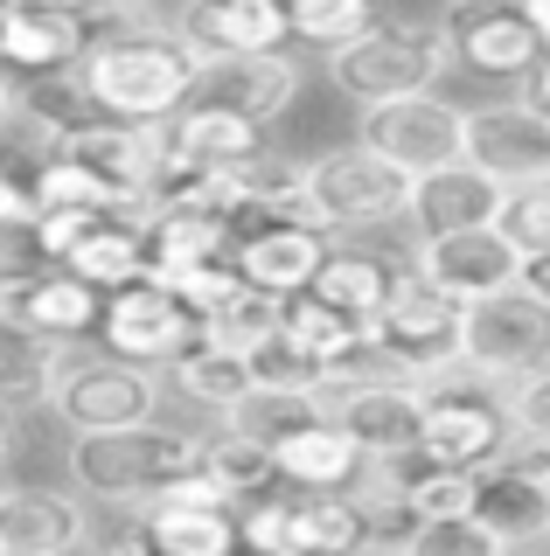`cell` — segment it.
Instances as JSON below:
<instances>
[{
	"mask_svg": "<svg viewBox=\"0 0 550 556\" xmlns=\"http://www.w3.org/2000/svg\"><path fill=\"white\" fill-rule=\"evenodd\" d=\"M77 91L91 98V112L133 118V126H161L167 112H182L188 91L202 77V56L175 35V22H118L98 28L84 42V56L71 63Z\"/></svg>",
	"mask_w": 550,
	"mask_h": 556,
	"instance_id": "1",
	"label": "cell"
},
{
	"mask_svg": "<svg viewBox=\"0 0 550 556\" xmlns=\"http://www.w3.org/2000/svg\"><path fill=\"white\" fill-rule=\"evenodd\" d=\"M196 466H202V431H175L161 417L126 431H77L71 445V486L91 501H112V508H140Z\"/></svg>",
	"mask_w": 550,
	"mask_h": 556,
	"instance_id": "2",
	"label": "cell"
},
{
	"mask_svg": "<svg viewBox=\"0 0 550 556\" xmlns=\"http://www.w3.org/2000/svg\"><path fill=\"white\" fill-rule=\"evenodd\" d=\"M328 77H335V91L355 98V104L439 91V77H446L439 22H398V14H376L355 42L328 49Z\"/></svg>",
	"mask_w": 550,
	"mask_h": 556,
	"instance_id": "3",
	"label": "cell"
},
{
	"mask_svg": "<svg viewBox=\"0 0 550 556\" xmlns=\"http://www.w3.org/2000/svg\"><path fill=\"white\" fill-rule=\"evenodd\" d=\"M300 195H307V223H314V230L363 237V230H384V223L404 216L411 174L390 167L384 153H370V147H328V153H314V161H300Z\"/></svg>",
	"mask_w": 550,
	"mask_h": 556,
	"instance_id": "4",
	"label": "cell"
},
{
	"mask_svg": "<svg viewBox=\"0 0 550 556\" xmlns=\"http://www.w3.org/2000/svg\"><path fill=\"white\" fill-rule=\"evenodd\" d=\"M425 396V417H418V452L433 466H453V473H480V466H495L502 452L515 445V425H509V404L502 396H488V382L467 376L453 362V369L425 376L418 382Z\"/></svg>",
	"mask_w": 550,
	"mask_h": 556,
	"instance_id": "5",
	"label": "cell"
},
{
	"mask_svg": "<svg viewBox=\"0 0 550 556\" xmlns=\"http://www.w3.org/2000/svg\"><path fill=\"white\" fill-rule=\"evenodd\" d=\"M460 369L480 376L488 390H509V382L550 369V306L523 278L460 306Z\"/></svg>",
	"mask_w": 550,
	"mask_h": 556,
	"instance_id": "6",
	"label": "cell"
},
{
	"mask_svg": "<svg viewBox=\"0 0 550 556\" xmlns=\"http://www.w3.org/2000/svg\"><path fill=\"white\" fill-rule=\"evenodd\" d=\"M42 404L71 431H126L161 417V369H140L118 355H57Z\"/></svg>",
	"mask_w": 550,
	"mask_h": 556,
	"instance_id": "7",
	"label": "cell"
},
{
	"mask_svg": "<svg viewBox=\"0 0 550 556\" xmlns=\"http://www.w3.org/2000/svg\"><path fill=\"white\" fill-rule=\"evenodd\" d=\"M363 348L398 382H425V376H439V369H453V362H460V306L411 278L398 300L376 306L370 320H363Z\"/></svg>",
	"mask_w": 550,
	"mask_h": 556,
	"instance_id": "8",
	"label": "cell"
},
{
	"mask_svg": "<svg viewBox=\"0 0 550 556\" xmlns=\"http://www.w3.org/2000/svg\"><path fill=\"white\" fill-rule=\"evenodd\" d=\"M460 126H467V104L439 98V91H411V98H384L363 104V126H355V147L384 153L390 167L425 174L460 161Z\"/></svg>",
	"mask_w": 550,
	"mask_h": 556,
	"instance_id": "9",
	"label": "cell"
},
{
	"mask_svg": "<svg viewBox=\"0 0 550 556\" xmlns=\"http://www.w3.org/2000/svg\"><path fill=\"white\" fill-rule=\"evenodd\" d=\"M98 334H105V355L140 362V369H167L182 348L202 341V320H196V313H188L167 286L133 278V286L105 292V306H98Z\"/></svg>",
	"mask_w": 550,
	"mask_h": 556,
	"instance_id": "10",
	"label": "cell"
},
{
	"mask_svg": "<svg viewBox=\"0 0 550 556\" xmlns=\"http://www.w3.org/2000/svg\"><path fill=\"white\" fill-rule=\"evenodd\" d=\"M411 278L433 286L439 300L467 306V300H488V292L515 286L523 278V251L495 223H480V230H439V237L411 243Z\"/></svg>",
	"mask_w": 550,
	"mask_h": 556,
	"instance_id": "11",
	"label": "cell"
},
{
	"mask_svg": "<svg viewBox=\"0 0 550 556\" xmlns=\"http://www.w3.org/2000/svg\"><path fill=\"white\" fill-rule=\"evenodd\" d=\"M439 42H446V63L474 70V77H509V84H523L543 56L523 8H502V0H446Z\"/></svg>",
	"mask_w": 550,
	"mask_h": 556,
	"instance_id": "12",
	"label": "cell"
},
{
	"mask_svg": "<svg viewBox=\"0 0 550 556\" xmlns=\"http://www.w3.org/2000/svg\"><path fill=\"white\" fill-rule=\"evenodd\" d=\"M460 161H474L480 174H495L502 188L550 181V118L529 98L467 104V126H460Z\"/></svg>",
	"mask_w": 550,
	"mask_h": 556,
	"instance_id": "13",
	"label": "cell"
},
{
	"mask_svg": "<svg viewBox=\"0 0 550 556\" xmlns=\"http://www.w3.org/2000/svg\"><path fill=\"white\" fill-rule=\"evenodd\" d=\"M98 306H105V292L71 278L63 265L22 278V286H0V327L36 334L49 348H77L84 334H98Z\"/></svg>",
	"mask_w": 550,
	"mask_h": 556,
	"instance_id": "14",
	"label": "cell"
},
{
	"mask_svg": "<svg viewBox=\"0 0 550 556\" xmlns=\"http://www.w3.org/2000/svg\"><path fill=\"white\" fill-rule=\"evenodd\" d=\"M49 161H71V167H91L118 188H147L153 167H161V147H153V126H133V118H105V112H84L71 118L63 132L42 139Z\"/></svg>",
	"mask_w": 550,
	"mask_h": 556,
	"instance_id": "15",
	"label": "cell"
},
{
	"mask_svg": "<svg viewBox=\"0 0 550 556\" xmlns=\"http://www.w3.org/2000/svg\"><path fill=\"white\" fill-rule=\"evenodd\" d=\"M175 35L196 49L202 63L223 56H265V49H286V8L279 0H188V14L175 22Z\"/></svg>",
	"mask_w": 550,
	"mask_h": 556,
	"instance_id": "16",
	"label": "cell"
},
{
	"mask_svg": "<svg viewBox=\"0 0 550 556\" xmlns=\"http://www.w3.org/2000/svg\"><path fill=\"white\" fill-rule=\"evenodd\" d=\"M293 98H300V63L286 56V49L202 63L196 91H188V104H223V112H245V118H258V126H272Z\"/></svg>",
	"mask_w": 550,
	"mask_h": 556,
	"instance_id": "17",
	"label": "cell"
},
{
	"mask_svg": "<svg viewBox=\"0 0 550 556\" xmlns=\"http://www.w3.org/2000/svg\"><path fill=\"white\" fill-rule=\"evenodd\" d=\"M91 543V515L77 494L0 486V556H77Z\"/></svg>",
	"mask_w": 550,
	"mask_h": 556,
	"instance_id": "18",
	"label": "cell"
},
{
	"mask_svg": "<svg viewBox=\"0 0 550 556\" xmlns=\"http://www.w3.org/2000/svg\"><path fill=\"white\" fill-rule=\"evenodd\" d=\"M502 195H509V188L495 181V174H480L474 161H446V167L411 174V202H404V216L418 223V237H439V230H480V223L502 216Z\"/></svg>",
	"mask_w": 550,
	"mask_h": 556,
	"instance_id": "19",
	"label": "cell"
},
{
	"mask_svg": "<svg viewBox=\"0 0 550 556\" xmlns=\"http://www.w3.org/2000/svg\"><path fill=\"white\" fill-rule=\"evenodd\" d=\"M153 147H161V161H182V167H230L265 153V126L245 112H223V104H182L153 126Z\"/></svg>",
	"mask_w": 550,
	"mask_h": 556,
	"instance_id": "20",
	"label": "cell"
},
{
	"mask_svg": "<svg viewBox=\"0 0 550 556\" xmlns=\"http://www.w3.org/2000/svg\"><path fill=\"white\" fill-rule=\"evenodd\" d=\"M341 431H349L355 445H363V459H398V452L418 445V417H425V396L418 382H398V376H376L363 390H349L341 404L328 410Z\"/></svg>",
	"mask_w": 550,
	"mask_h": 556,
	"instance_id": "21",
	"label": "cell"
},
{
	"mask_svg": "<svg viewBox=\"0 0 550 556\" xmlns=\"http://www.w3.org/2000/svg\"><path fill=\"white\" fill-rule=\"evenodd\" d=\"M321 257H328V230H314V223H265V230L237 237L230 265H237V278H245V286L293 300V292L314 286Z\"/></svg>",
	"mask_w": 550,
	"mask_h": 556,
	"instance_id": "22",
	"label": "cell"
},
{
	"mask_svg": "<svg viewBox=\"0 0 550 556\" xmlns=\"http://www.w3.org/2000/svg\"><path fill=\"white\" fill-rule=\"evenodd\" d=\"M404 286H411V257L384 251V243H328V257H321V271H314L307 292H321L328 306L370 320V313L390 306Z\"/></svg>",
	"mask_w": 550,
	"mask_h": 556,
	"instance_id": "23",
	"label": "cell"
},
{
	"mask_svg": "<svg viewBox=\"0 0 550 556\" xmlns=\"http://www.w3.org/2000/svg\"><path fill=\"white\" fill-rule=\"evenodd\" d=\"M474 480H480L474 486V521H488L509 549H529V543L550 535V480L543 473H529L523 459L502 452V459L480 466Z\"/></svg>",
	"mask_w": 550,
	"mask_h": 556,
	"instance_id": "24",
	"label": "cell"
},
{
	"mask_svg": "<svg viewBox=\"0 0 550 556\" xmlns=\"http://www.w3.org/2000/svg\"><path fill=\"white\" fill-rule=\"evenodd\" d=\"M363 445L335 425V417H307L286 439H272V473L286 486H355L363 480Z\"/></svg>",
	"mask_w": 550,
	"mask_h": 556,
	"instance_id": "25",
	"label": "cell"
},
{
	"mask_svg": "<svg viewBox=\"0 0 550 556\" xmlns=\"http://www.w3.org/2000/svg\"><path fill=\"white\" fill-rule=\"evenodd\" d=\"M84 42H91V22H77V14H49V8H28V0L0 8V63L14 70L57 77L84 56Z\"/></svg>",
	"mask_w": 550,
	"mask_h": 556,
	"instance_id": "26",
	"label": "cell"
},
{
	"mask_svg": "<svg viewBox=\"0 0 550 556\" xmlns=\"http://www.w3.org/2000/svg\"><path fill=\"white\" fill-rule=\"evenodd\" d=\"M161 376H167V390H175L182 404H196V410H210V417H230V410L251 396V369H245V355H230V348H216V341L182 348V355L167 362Z\"/></svg>",
	"mask_w": 550,
	"mask_h": 556,
	"instance_id": "27",
	"label": "cell"
},
{
	"mask_svg": "<svg viewBox=\"0 0 550 556\" xmlns=\"http://www.w3.org/2000/svg\"><path fill=\"white\" fill-rule=\"evenodd\" d=\"M147 535L161 556H237V508H196V501H147Z\"/></svg>",
	"mask_w": 550,
	"mask_h": 556,
	"instance_id": "28",
	"label": "cell"
},
{
	"mask_svg": "<svg viewBox=\"0 0 550 556\" xmlns=\"http://www.w3.org/2000/svg\"><path fill=\"white\" fill-rule=\"evenodd\" d=\"M63 271L84 278V286H98V292H118V286H133V278L147 271V237L126 230V223H91V230L71 243Z\"/></svg>",
	"mask_w": 550,
	"mask_h": 556,
	"instance_id": "29",
	"label": "cell"
},
{
	"mask_svg": "<svg viewBox=\"0 0 550 556\" xmlns=\"http://www.w3.org/2000/svg\"><path fill=\"white\" fill-rule=\"evenodd\" d=\"M279 334L293 341V348H307V355L328 369V362H341V355L363 348V320L341 313V306H328L321 292H293V300L279 306Z\"/></svg>",
	"mask_w": 550,
	"mask_h": 556,
	"instance_id": "30",
	"label": "cell"
},
{
	"mask_svg": "<svg viewBox=\"0 0 550 556\" xmlns=\"http://www.w3.org/2000/svg\"><path fill=\"white\" fill-rule=\"evenodd\" d=\"M202 473H210L230 501H251V494H272V445H258L245 439L237 425H216V431H202Z\"/></svg>",
	"mask_w": 550,
	"mask_h": 556,
	"instance_id": "31",
	"label": "cell"
},
{
	"mask_svg": "<svg viewBox=\"0 0 550 556\" xmlns=\"http://www.w3.org/2000/svg\"><path fill=\"white\" fill-rule=\"evenodd\" d=\"M237 251V230L223 216H188V208H167L147 230V257L153 265H216V257Z\"/></svg>",
	"mask_w": 550,
	"mask_h": 556,
	"instance_id": "32",
	"label": "cell"
},
{
	"mask_svg": "<svg viewBox=\"0 0 550 556\" xmlns=\"http://www.w3.org/2000/svg\"><path fill=\"white\" fill-rule=\"evenodd\" d=\"M57 355H63V348L0 327V410L42 404V396H49V376H57Z\"/></svg>",
	"mask_w": 550,
	"mask_h": 556,
	"instance_id": "33",
	"label": "cell"
},
{
	"mask_svg": "<svg viewBox=\"0 0 550 556\" xmlns=\"http://www.w3.org/2000/svg\"><path fill=\"white\" fill-rule=\"evenodd\" d=\"M509 543L488 529V521L474 515H433V521H411V529H398V543H390V556H502Z\"/></svg>",
	"mask_w": 550,
	"mask_h": 556,
	"instance_id": "34",
	"label": "cell"
},
{
	"mask_svg": "<svg viewBox=\"0 0 550 556\" xmlns=\"http://www.w3.org/2000/svg\"><path fill=\"white\" fill-rule=\"evenodd\" d=\"M286 8V35L307 49H341L376 22V0H279Z\"/></svg>",
	"mask_w": 550,
	"mask_h": 556,
	"instance_id": "35",
	"label": "cell"
},
{
	"mask_svg": "<svg viewBox=\"0 0 550 556\" xmlns=\"http://www.w3.org/2000/svg\"><path fill=\"white\" fill-rule=\"evenodd\" d=\"M279 292H258V286H237L230 300H223L210 320H202V341H216V348H230V355H245V348H258L279 327Z\"/></svg>",
	"mask_w": 550,
	"mask_h": 556,
	"instance_id": "36",
	"label": "cell"
},
{
	"mask_svg": "<svg viewBox=\"0 0 550 556\" xmlns=\"http://www.w3.org/2000/svg\"><path fill=\"white\" fill-rule=\"evenodd\" d=\"M307 417H321L314 404H307L300 390H251L245 404H237L230 417H216V425H237L245 439H258V445H272V439H286L293 425H307Z\"/></svg>",
	"mask_w": 550,
	"mask_h": 556,
	"instance_id": "37",
	"label": "cell"
},
{
	"mask_svg": "<svg viewBox=\"0 0 550 556\" xmlns=\"http://www.w3.org/2000/svg\"><path fill=\"white\" fill-rule=\"evenodd\" d=\"M245 369H251V390H300L307 396V390H314V376H321V362L272 327L258 348H245Z\"/></svg>",
	"mask_w": 550,
	"mask_h": 556,
	"instance_id": "38",
	"label": "cell"
},
{
	"mask_svg": "<svg viewBox=\"0 0 550 556\" xmlns=\"http://www.w3.org/2000/svg\"><path fill=\"white\" fill-rule=\"evenodd\" d=\"M509 425H515V439H529V445H550V369L537 376H523V382H509Z\"/></svg>",
	"mask_w": 550,
	"mask_h": 556,
	"instance_id": "39",
	"label": "cell"
},
{
	"mask_svg": "<svg viewBox=\"0 0 550 556\" xmlns=\"http://www.w3.org/2000/svg\"><path fill=\"white\" fill-rule=\"evenodd\" d=\"M36 271H49L36 230H28V223H0V286H22V278H36Z\"/></svg>",
	"mask_w": 550,
	"mask_h": 556,
	"instance_id": "40",
	"label": "cell"
},
{
	"mask_svg": "<svg viewBox=\"0 0 550 556\" xmlns=\"http://www.w3.org/2000/svg\"><path fill=\"white\" fill-rule=\"evenodd\" d=\"M0 223H36V195L22 181H8V174H0Z\"/></svg>",
	"mask_w": 550,
	"mask_h": 556,
	"instance_id": "41",
	"label": "cell"
},
{
	"mask_svg": "<svg viewBox=\"0 0 550 556\" xmlns=\"http://www.w3.org/2000/svg\"><path fill=\"white\" fill-rule=\"evenodd\" d=\"M523 98H529V104H537V112L550 118V49L537 56V70H529V77H523Z\"/></svg>",
	"mask_w": 550,
	"mask_h": 556,
	"instance_id": "42",
	"label": "cell"
},
{
	"mask_svg": "<svg viewBox=\"0 0 550 556\" xmlns=\"http://www.w3.org/2000/svg\"><path fill=\"white\" fill-rule=\"evenodd\" d=\"M140 14H147V0H91V22H140Z\"/></svg>",
	"mask_w": 550,
	"mask_h": 556,
	"instance_id": "43",
	"label": "cell"
},
{
	"mask_svg": "<svg viewBox=\"0 0 550 556\" xmlns=\"http://www.w3.org/2000/svg\"><path fill=\"white\" fill-rule=\"evenodd\" d=\"M523 286L537 292V300L550 306V251H537V257H523Z\"/></svg>",
	"mask_w": 550,
	"mask_h": 556,
	"instance_id": "44",
	"label": "cell"
},
{
	"mask_svg": "<svg viewBox=\"0 0 550 556\" xmlns=\"http://www.w3.org/2000/svg\"><path fill=\"white\" fill-rule=\"evenodd\" d=\"M515 8H523V22L537 28V42L550 49V0H515Z\"/></svg>",
	"mask_w": 550,
	"mask_h": 556,
	"instance_id": "45",
	"label": "cell"
},
{
	"mask_svg": "<svg viewBox=\"0 0 550 556\" xmlns=\"http://www.w3.org/2000/svg\"><path fill=\"white\" fill-rule=\"evenodd\" d=\"M28 8H49V14H77V22H91V0H28Z\"/></svg>",
	"mask_w": 550,
	"mask_h": 556,
	"instance_id": "46",
	"label": "cell"
},
{
	"mask_svg": "<svg viewBox=\"0 0 550 556\" xmlns=\"http://www.w3.org/2000/svg\"><path fill=\"white\" fill-rule=\"evenodd\" d=\"M14 118H22V98H14V84H8V77H0V132H8V126H14Z\"/></svg>",
	"mask_w": 550,
	"mask_h": 556,
	"instance_id": "47",
	"label": "cell"
},
{
	"mask_svg": "<svg viewBox=\"0 0 550 556\" xmlns=\"http://www.w3.org/2000/svg\"><path fill=\"white\" fill-rule=\"evenodd\" d=\"M14 445H22V431H14V410H0V466L14 459Z\"/></svg>",
	"mask_w": 550,
	"mask_h": 556,
	"instance_id": "48",
	"label": "cell"
},
{
	"mask_svg": "<svg viewBox=\"0 0 550 556\" xmlns=\"http://www.w3.org/2000/svg\"><path fill=\"white\" fill-rule=\"evenodd\" d=\"M363 556H390V543H370V549H363Z\"/></svg>",
	"mask_w": 550,
	"mask_h": 556,
	"instance_id": "49",
	"label": "cell"
},
{
	"mask_svg": "<svg viewBox=\"0 0 550 556\" xmlns=\"http://www.w3.org/2000/svg\"><path fill=\"white\" fill-rule=\"evenodd\" d=\"M502 556H523V549H502Z\"/></svg>",
	"mask_w": 550,
	"mask_h": 556,
	"instance_id": "50",
	"label": "cell"
},
{
	"mask_svg": "<svg viewBox=\"0 0 550 556\" xmlns=\"http://www.w3.org/2000/svg\"><path fill=\"white\" fill-rule=\"evenodd\" d=\"M502 8H515V0H502Z\"/></svg>",
	"mask_w": 550,
	"mask_h": 556,
	"instance_id": "51",
	"label": "cell"
},
{
	"mask_svg": "<svg viewBox=\"0 0 550 556\" xmlns=\"http://www.w3.org/2000/svg\"><path fill=\"white\" fill-rule=\"evenodd\" d=\"M237 556H251V549H237Z\"/></svg>",
	"mask_w": 550,
	"mask_h": 556,
	"instance_id": "52",
	"label": "cell"
},
{
	"mask_svg": "<svg viewBox=\"0 0 550 556\" xmlns=\"http://www.w3.org/2000/svg\"><path fill=\"white\" fill-rule=\"evenodd\" d=\"M543 473H550V459H543Z\"/></svg>",
	"mask_w": 550,
	"mask_h": 556,
	"instance_id": "53",
	"label": "cell"
},
{
	"mask_svg": "<svg viewBox=\"0 0 550 556\" xmlns=\"http://www.w3.org/2000/svg\"><path fill=\"white\" fill-rule=\"evenodd\" d=\"M0 8H8V0H0Z\"/></svg>",
	"mask_w": 550,
	"mask_h": 556,
	"instance_id": "54",
	"label": "cell"
},
{
	"mask_svg": "<svg viewBox=\"0 0 550 556\" xmlns=\"http://www.w3.org/2000/svg\"><path fill=\"white\" fill-rule=\"evenodd\" d=\"M543 543H550V535H543Z\"/></svg>",
	"mask_w": 550,
	"mask_h": 556,
	"instance_id": "55",
	"label": "cell"
}]
</instances>
